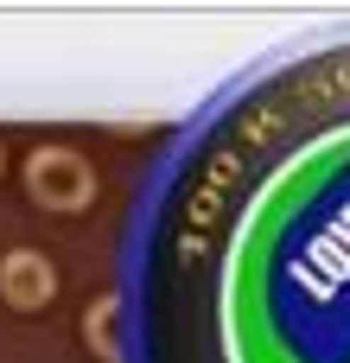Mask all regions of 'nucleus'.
Instances as JSON below:
<instances>
[{
	"instance_id": "obj_1",
	"label": "nucleus",
	"mask_w": 350,
	"mask_h": 363,
	"mask_svg": "<svg viewBox=\"0 0 350 363\" xmlns=\"http://www.w3.org/2000/svg\"><path fill=\"white\" fill-rule=\"evenodd\" d=\"M26 198L51 217H77L96 204V166L77 147H32L26 160Z\"/></svg>"
},
{
	"instance_id": "obj_3",
	"label": "nucleus",
	"mask_w": 350,
	"mask_h": 363,
	"mask_svg": "<svg viewBox=\"0 0 350 363\" xmlns=\"http://www.w3.org/2000/svg\"><path fill=\"white\" fill-rule=\"evenodd\" d=\"M115 325H121V300H115V294L89 300V313H83V345H89L102 363H121V338H115Z\"/></svg>"
},
{
	"instance_id": "obj_4",
	"label": "nucleus",
	"mask_w": 350,
	"mask_h": 363,
	"mask_svg": "<svg viewBox=\"0 0 350 363\" xmlns=\"http://www.w3.org/2000/svg\"><path fill=\"white\" fill-rule=\"evenodd\" d=\"M0 166H6V147H0Z\"/></svg>"
},
{
	"instance_id": "obj_2",
	"label": "nucleus",
	"mask_w": 350,
	"mask_h": 363,
	"mask_svg": "<svg viewBox=\"0 0 350 363\" xmlns=\"http://www.w3.org/2000/svg\"><path fill=\"white\" fill-rule=\"evenodd\" d=\"M51 300H57V268H51V255H38V249L0 255V306H13V313H45Z\"/></svg>"
}]
</instances>
